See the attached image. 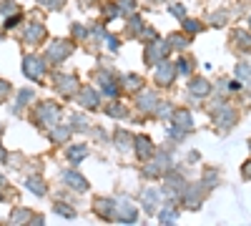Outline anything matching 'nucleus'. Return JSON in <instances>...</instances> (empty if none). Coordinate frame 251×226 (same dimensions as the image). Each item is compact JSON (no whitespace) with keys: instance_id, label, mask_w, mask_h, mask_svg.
Segmentation results:
<instances>
[{"instance_id":"nucleus-6","label":"nucleus","mask_w":251,"mask_h":226,"mask_svg":"<svg viewBox=\"0 0 251 226\" xmlns=\"http://www.w3.org/2000/svg\"><path fill=\"white\" fill-rule=\"evenodd\" d=\"M206 196H208V189L203 186V181H196V183L188 181L178 201L183 203V209H191V211H196V209H201V203L206 201Z\"/></svg>"},{"instance_id":"nucleus-41","label":"nucleus","mask_w":251,"mask_h":226,"mask_svg":"<svg viewBox=\"0 0 251 226\" xmlns=\"http://www.w3.org/2000/svg\"><path fill=\"white\" fill-rule=\"evenodd\" d=\"M53 211H55L58 216H63V219H75V214H78L73 206H68L66 201H55V203H53Z\"/></svg>"},{"instance_id":"nucleus-39","label":"nucleus","mask_w":251,"mask_h":226,"mask_svg":"<svg viewBox=\"0 0 251 226\" xmlns=\"http://www.w3.org/2000/svg\"><path fill=\"white\" fill-rule=\"evenodd\" d=\"M206 25L201 23V20H196V18H183L181 20V30H186L188 35H196V33H201Z\"/></svg>"},{"instance_id":"nucleus-44","label":"nucleus","mask_w":251,"mask_h":226,"mask_svg":"<svg viewBox=\"0 0 251 226\" xmlns=\"http://www.w3.org/2000/svg\"><path fill=\"white\" fill-rule=\"evenodd\" d=\"M116 3H118V8H121V15H126V18L133 15V13L138 10V3H136V0H116Z\"/></svg>"},{"instance_id":"nucleus-51","label":"nucleus","mask_w":251,"mask_h":226,"mask_svg":"<svg viewBox=\"0 0 251 226\" xmlns=\"http://www.w3.org/2000/svg\"><path fill=\"white\" fill-rule=\"evenodd\" d=\"M10 93H13V86L8 83V80H3V78H0V103H3V100H5Z\"/></svg>"},{"instance_id":"nucleus-52","label":"nucleus","mask_w":251,"mask_h":226,"mask_svg":"<svg viewBox=\"0 0 251 226\" xmlns=\"http://www.w3.org/2000/svg\"><path fill=\"white\" fill-rule=\"evenodd\" d=\"M241 176L246 178V181H251V158L244 163V166H241Z\"/></svg>"},{"instance_id":"nucleus-11","label":"nucleus","mask_w":251,"mask_h":226,"mask_svg":"<svg viewBox=\"0 0 251 226\" xmlns=\"http://www.w3.org/2000/svg\"><path fill=\"white\" fill-rule=\"evenodd\" d=\"M176 75H178V68H176V60H171V58H166L158 66H153V83L158 88H171Z\"/></svg>"},{"instance_id":"nucleus-28","label":"nucleus","mask_w":251,"mask_h":226,"mask_svg":"<svg viewBox=\"0 0 251 226\" xmlns=\"http://www.w3.org/2000/svg\"><path fill=\"white\" fill-rule=\"evenodd\" d=\"M35 98V91L33 88H20L18 93H15V103H13V113L15 116H20L25 108H30V100Z\"/></svg>"},{"instance_id":"nucleus-40","label":"nucleus","mask_w":251,"mask_h":226,"mask_svg":"<svg viewBox=\"0 0 251 226\" xmlns=\"http://www.w3.org/2000/svg\"><path fill=\"white\" fill-rule=\"evenodd\" d=\"M236 78L241 80L244 86H251V63H249V60L236 63Z\"/></svg>"},{"instance_id":"nucleus-2","label":"nucleus","mask_w":251,"mask_h":226,"mask_svg":"<svg viewBox=\"0 0 251 226\" xmlns=\"http://www.w3.org/2000/svg\"><path fill=\"white\" fill-rule=\"evenodd\" d=\"M60 116H63V108L60 103H55V100H38V103L33 106L30 111V118L38 128H53L55 123H60Z\"/></svg>"},{"instance_id":"nucleus-58","label":"nucleus","mask_w":251,"mask_h":226,"mask_svg":"<svg viewBox=\"0 0 251 226\" xmlns=\"http://www.w3.org/2000/svg\"><path fill=\"white\" fill-rule=\"evenodd\" d=\"M249 25H251V13H249Z\"/></svg>"},{"instance_id":"nucleus-48","label":"nucleus","mask_w":251,"mask_h":226,"mask_svg":"<svg viewBox=\"0 0 251 226\" xmlns=\"http://www.w3.org/2000/svg\"><path fill=\"white\" fill-rule=\"evenodd\" d=\"M158 38V33H156V28H151L149 23H146V28H143V33L138 35V40H141V43L146 46V43H151V40H156Z\"/></svg>"},{"instance_id":"nucleus-16","label":"nucleus","mask_w":251,"mask_h":226,"mask_svg":"<svg viewBox=\"0 0 251 226\" xmlns=\"http://www.w3.org/2000/svg\"><path fill=\"white\" fill-rule=\"evenodd\" d=\"M60 183H63L66 189L75 191V194H86V191H88V178L83 176V174H78L75 166H73V169H66V171L60 174Z\"/></svg>"},{"instance_id":"nucleus-50","label":"nucleus","mask_w":251,"mask_h":226,"mask_svg":"<svg viewBox=\"0 0 251 226\" xmlns=\"http://www.w3.org/2000/svg\"><path fill=\"white\" fill-rule=\"evenodd\" d=\"M169 13H171L174 18H178V20L186 18V8H183V3H169Z\"/></svg>"},{"instance_id":"nucleus-10","label":"nucleus","mask_w":251,"mask_h":226,"mask_svg":"<svg viewBox=\"0 0 251 226\" xmlns=\"http://www.w3.org/2000/svg\"><path fill=\"white\" fill-rule=\"evenodd\" d=\"M53 91L60 96V98H75V93L80 91V83L73 73H53Z\"/></svg>"},{"instance_id":"nucleus-7","label":"nucleus","mask_w":251,"mask_h":226,"mask_svg":"<svg viewBox=\"0 0 251 226\" xmlns=\"http://www.w3.org/2000/svg\"><path fill=\"white\" fill-rule=\"evenodd\" d=\"M48 60L40 55H23V75L33 83H43L48 75Z\"/></svg>"},{"instance_id":"nucleus-27","label":"nucleus","mask_w":251,"mask_h":226,"mask_svg":"<svg viewBox=\"0 0 251 226\" xmlns=\"http://www.w3.org/2000/svg\"><path fill=\"white\" fill-rule=\"evenodd\" d=\"M169 123H174V126H178V128H183L188 133L194 131V116H191V111H188V108H176Z\"/></svg>"},{"instance_id":"nucleus-14","label":"nucleus","mask_w":251,"mask_h":226,"mask_svg":"<svg viewBox=\"0 0 251 226\" xmlns=\"http://www.w3.org/2000/svg\"><path fill=\"white\" fill-rule=\"evenodd\" d=\"M161 199H163L161 189H156V186H146V189L141 191V196H138V203H141V209L149 214V216H156L158 209H161Z\"/></svg>"},{"instance_id":"nucleus-12","label":"nucleus","mask_w":251,"mask_h":226,"mask_svg":"<svg viewBox=\"0 0 251 226\" xmlns=\"http://www.w3.org/2000/svg\"><path fill=\"white\" fill-rule=\"evenodd\" d=\"M48 38V30L46 25L40 23V20H28V23L23 25V33H20V40H23L25 46L35 48V46H43Z\"/></svg>"},{"instance_id":"nucleus-45","label":"nucleus","mask_w":251,"mask_h":226,"mask_svg":"<svg viewBox=\"0 0 251 226\" xmlns=\"http://www.w3.org/2000/svg\"><path fill=\"white\" fill-rule=\"evenodd\" d=\"M103 46H106V50L116 53V50L121 48V38L113 35V33H106V35H103Z\"/></svg>"},{"instance_id":"nucleus-42","label":"nucleus","mask_w":251,"mask_h":226,"mask_svg":"<svg viewBox=\"0 0 251 226\" xmlns=\"http://www.w3.org/2000/svg\"><path fill=\"white\" fill-rule=\"evenodd\" d=\"M174 111H176V108L171 106V100H163V98H161V103H158V108H156L153 116H156V118H163V121H171Z\"/></svg>"},{"instance_id":"nucleus-9","label":"nucleus","mask_w":251,"mask_h":226,"mask_svg":"<svg viewBox=\"0 0 251 226\" xmlns=\"http://www.w3.org/2000/svg\"><path fill=\"white\" fill-rule=\"evenodd\" d=\"M186 176L181 174V169H171L169 174L163 176V186H161V194L166 196V199H181V194H183V189H186Z\"/></svg>"},{"instance_id":"nucleus-37","label":"nucleus","mask_w":251,"mask_h":226,"mask_svg":"<svg viewBox=\"0 0 251 226\" xmlns=\"http://www.w3.org/2000/svg\"><path fill=\"white\" fill-rule=\"evenodd\" d=\"M88 33H91V28H86L83 23H71V40H73V43H83V40H88Z\"/></svg>"},{"instance_id":"nucleus-36","label":"nucleus","mask_w":251,"mask_h":226,"mask_svg":"<svg viewBox=\"0 0 251 226\" xmlns=\"http://www.w3.org/2000/svg\"><path fill=\"white\" fill-rule=\"evenodd\" d=\"M208 23H211L214 28H224L226 23H231V13L228 10H214L211 15H208Z\"/></svg>"},{"instance_id":"nucleus-57","label":"nucleus","mask_w":251,"mask_h":226,"mask_svg":"<svg viewBox=\"0 0 251 226\" xmlns=\"http://www.w3.org/2000/svg\"><path fill=\"white\" fill-rule=\"evenodd\" d=\"M151 3H163V0H151Z\"/></svg>"},{"instance_id":"nucleus-55","label":"nucleus","mask_w":251,"mask_h":226,"mask_svg":"<svg viewBox=\"0 0 251 226\" xmlns=\"http://www.w3.org/2000/svg\"><path fill=\"white\" fill-rule=\"evenodd\" d=\"M0 186H5V176L3 174H0Z\"/></svg>"},{"instance_id":"nucleus-8","label":"nucleus","mask_w":251,"mask_h":226,"mask_svg":"<svg viewBox=\"0 0 251 226\" xmlns=\"http://www.w3.org/2000/svg\"><path fill=\"white\" fill-rule=\"evenodd\" d=\"M158 103H161V96H158L156 91H151L149 86L141 88L138 93H133V108H136L143 118H146V116H153L156 108H158Z\"/></svg>"},{"instance_id":"nucleus-26","label":"nucleus","mask_w":251,"mask_h":226,"mask_svg":"<svg viewBox=\"0 0 251 226\" xmlns=\"http://www.w3.org/2000/svg\"><path fill=\"white\" fill-rule=\"evenodd\" d=\"M118 83H121V88L126 91V93H138L141 88H146V80L138 75V73H123V75H118Z\"/></svg>"},{"instance_id":"nucleus-43","label":"nucleus","mask_w":251,"mask_h":226,"mask_svg":"<svg viewBox=\"0 0 251 226\" xmlns=\"http://www.w3.org/2000/svg\"><path fill=\"white\" fill-rule=\"evenodd\" d=\"M13 13H20V5L15 3V0H0V15L8 18Z\"/></svg>"},{"instance_id":"nucleus-13","label":"nucleus","mask_w":251,"mask_h":226,"mask_svg":"<svg viewBox=\"0 0 251 226\" xmlns=\"http://www.w3.org/2000/svg\"><path fill=\"white\" fill-rule=\"evenodd\" d=\"M116 221L118 224H136L138 221V206L133 199H128V196L116 199Z\"/></svg>"},{"instance_id":"nucleus-31","label":"nucleus","mask_w":251,"mask_h":226,"mask_svg":"<svg viewBox=\"0 0 251 226\" xmlns=\"http://www.w3.org/2000/svg\"><path fill=\"white\" fill-rule=\"evenodd\" d=\"M143 28H146L143 18L133 13V15H128V23H126V30H123V35H126V38H136V40H138V35L143 33Z\"/></svg>"},{"instance_id":"nucleus-15","label":"nucleus","mask_w":251,"mask_h":226,"mask_svg":"<svg viewBox=\"0 0 251 226\" xmlns=\"http://www.w3.org/2000/svg\"><path fill=\"white\" fill-rule=\"evenodd\" d=\"M100 91L96 88V86H91V83H86V86H80V91L75 93V100L80 103V108H86V111H98L100 108Z\"/></svg>"},{"instance_id":"nucleus-23","label":"nucleus","mask_w":251,"mask_h":226,"mask_svg":"<svg viewBox=\"0 0 251 226\" xmlns=\"http://www.w3.org/2000/svg\"><path fill=\"white\" fill-rule=\"evenodd\" d=\"M178 214H181V209H178V203H176V199H166L163 203H161V209H158V221L161 224H174V221H178Z\"/></svg>"},{"instance_id":"nucleus-35","label":"nucleus","mask_w":251,"mask_h":226,"mask_svg":"<svg viewBox=\"0 0 251 226\" xmlns=\"http://www.w3.org/2000/svg\"><path fill=\"white\" fill-rule=\"evenodd\" d=\"M201 181H203V186H206V189H216L219 183H221V171H219V169H211V166H206Z\"/></svg>"},{"instance_id":"nucleus-38","label":"nucleus","mask_w":251,"mask_h":226,"mask_svg":"<svg viewBox=\"0 0 251 226\" xmlns=\"http://www.w3.org/2000/svg\"><path fill=\"white\" fill-rule=\"evenodd\" d=\"M100 13H103V23H106V20H113V18L121 15V8H118L116 0H106V3L100 5Z\"/></svg>"},{"instance_id":"nucleus-4","label":"nucleus","mask_w":251,"mask_h":226,"mask_svg":"<svg viewBox=\"0 0 251 226\" xmlns=\"http://www.w3.org/2000/svg\"><path fill=\"white\" fill-rule=\"evenodd\" d=\"M171 43L169 40H161V38H156V40H151V43H146L143 46V63L149 66V68H153V66H158L161 60H166L171 55Z\"/></svg>"},{"instance_id":"nucleus-3","label":"nucleus","mask_w":251,"mask_h":226,"mask_svg":"<svg viewBox=\"0 0 251 226\" xmlns=\"http://www.w3.org/2000/svg\"><path fill=\"white\" fill-rule=\"evenodd\" d=\"M174 169V158L169 153V149H156V153L143 163V178H163L166 174H169Z\"/></svg>"},{"instance_id":"nucleus-34","label":"nucleus","mask_w":251,"mask_h":226,"mask_svg":"<svg viewBox=\"0 0 251 226\" xmlns=\"http://www.w3.org/2000/svg\"><path fill=\"white\" fill-rule=\"evenodd\" d=\"M71 128H73V133H91L93 126H88V116L86 113H73L71 116Z\"/></svg>"},{"instance_id":"nucleus-32","label":"nucleus","mask_w":251,"mask_h":226,"mask_svg":"<svg viewBox=\"0 0 251 226\" xmlns=\"http://www.w3.org/2000/svg\"><path fill=\"white\" fill-rule=\"evenodd\" d=\"M103 113L111 116V118H131V108L126 106V103H121L118 98H113V103L103 106Z\"/></svg>"},{"instance_id":"nucleus-18","label":"nucleus","mask_w":251,"mask_h":226,"mask_svg":"<svg viewBox=\"0 0 251 226\" xmlns=\"http://www.w3.org/2000/svg\"><path fill=\"white\" fill-rule=\"evenodd\" d=\"M188 93L194 98H208L214 96V83L203 75H188Z\"/></svg>"},{"instance_id":"nucleus-54","label":"nucleus","mask_w":251,"mask_h":226,"mask_svg":"<svg viewBox=\"0 0 251 226\" xmlns=\"http://www.w3.org/2000/svg\"><path fill=\"white\" fill-rule=\"evenodd\" d=\"M83 3V8H88V3H98V0H80Z\"/></svg>"},{"instance_id":"nucleus-33","label":"nucleus","mask_w":251,"mask_h":226,"mask_svg":"<svg viewBox=\"0 0 251 226\" xmlns=\"http://www.w3.org/2000/svg\"><path fill=\"white\" fill-rule=\"evenodd\" d=\"M176 68H178V75H194L196 71V58L194 55H188V53H181L178 60H176Z\"/></svg>"},{"instance_id":"nucleus-21","label":"nucleus","mask_w":251,"mask_h":226,"mask_svg":"<svg viewBox=\"0 0 251 226\" xmlns=\"http://www.w3.org/2000/svg\"><path fill=\"white\" fill-rule=\"evenodd\" d=\"M91 156V146L88 143H68L66 146V158L71 166H78V163H83Z\"/></svg>"},{"instance_id":"nucleus-46","label":"nucleus","mask_w":251,"mask_h":226,"mask_svg":"<svg viewBox=\"0 0 251 226\" xmlns=\"http://www.w3.org/2000/svg\"><path fill=\"white\" fill-rule=\"evenodd\" d=\"M166 133H169V138H171L174 143H178V141H183V138L188 136V131H183V128H178V126H174V123H171V126H169V128H166Z\"/></svg>"},{"instance_id":"nucleus-25","label":"nucleus","mask_w":251,"mask_h":226,"mask_svg":"<svg viewBox=\"0 0 251 226\" xmlns=\"http://www.w3.org/2000/svg\"><path fill=\"white\" fill-rule=\"evenodd\" d=\"M8 221L10 224H43V216L40 214H33L30 209H25V206H18V209H13L10 211V216H8Z\"/></svg>"},{"instance_id":"nucleus-22","label":"nucleus","mask_w":251,"mask_h":226,"mask_svg":"<svg viewBox=\"0 0 251 226\" xmlns=\"http://www.w3.org/2000/svg\"><path fill=\"white\" fill-rule=\"evenodd\" d=\"M111 143L116 146L118 153H131L133 151V133L126 131V128H116L111 136Z\"/></svg>"},{"instance_id":"nucleus-56","label":"nucleus","mask_w":251,"mask_h":226,"mask_svg":"<svg viewBox=\"0 0 251 226\" xmlns=\"http://www.w3.org/2000/svg\"><path fill=\"white\" fill-rule=\"evenodd\" d=\"M3 131H5V126H3V123H0V136H3Z\"/></svg>"},{"instance_id":"nucleus-53","label":"nucleus","mask_w":251,"mask_h":226,"mask_svg":"<svg viewBox=\"0 0 251 226\" xmlns=\"http://www.w3.org/2000/svg\"><path fill=\"white\" fill-rule=\"evenodd\" d=\"M8 156H10V153L3 149V143H0V163H8Z\"/></svg>"},{"instance_id":"nucleus-30","label":"nucleus","mask_w":251,"mask_h":226,"mask_svg":"<svg viewBox=\"0 0 251 226\" xmlns=\"http://www.w3.org/2000/svg\"><path fill=\"white\" fill-rule=\"evenodd\" d=\"M25 189L30 194H35V196H46L48 194V183H46V178L40 176V174H30L25 178Z\"/></svg>"},{"instance_id":"nucleus-5","label":"nucleus","mask_w":251,"mask_h":226,"mask_svg":"<svg viewBox=\"0 0 251 226\" xmlns=\"http://www.w3.org/2000/svg\"><path fill=\"white\" fill-rule=\"evenodd\" d=\"M73 40H60V38H55V40H50L48 43V48H46V60H48V66H60V63H66V60L71 58V53H73Z\"/></svg>"},{"instance_id":"nucleus-19","label":"nucleus","mask_w":251,"mask_h":226,"mask_svg":"<svg viewBox=\"0 0 251 226\" xmlns=\"http://www.w3.org/2000/svg\"><path fill=\"white\" fill-rule=\"evenodd\" d=\"M93 214H96L100 221H116V199L98 196V199L93 201Z\"/></svg>"},{"instance_id":"nucleus-49","label":"nucleus","mask_w":251,"mask_h":226,"mask_svg":"<svg viewBox=\"0 0 251 226\" xmlns=\"http://www.w3.org/2000/svg\"><path fill=\"white\" fill-rule=\"evenodd\" d=\"M38 3L43 5L46 10H63V8H66V3H68V0H38Z\"/></svg>"},{"instance_id":"nucleus-20","label":"nucleus","mask_w":251,"mask_h":226,"mask_svg":"<svg viewBox=\"0 0 251 226\" xmlns=\"http://www.w3.org/2000/svg\"><path fill=\"white\" fill-rule=\"evenodd\" d=\"M228 43H231V48L236 53H251V33L249 30H241V28H234L231 33H228Z\"/></svg>"},{"instance_id":"nucleus-59","label":"nucleus","mask_w":251,"mask_h":226,"mask_svg":"<svg viewBox=\"0 0 251 226\" xmlns=\"http://www.w3.org/2000/svg\"><path fill=\"white\" fill-rule=\"evenodd\" d=\"M249 149H251V138H249Z\"/></svg>"},{"instance_id":"nucleus-47","label":"nucleus","mask_w":251,"mask_h":226,"mask_svg":"<svg viewBox=\"0 0 251 226\" xmlns=\"http://www.w3.org/2000/svg\"><path fill=\"white\" fill-rule=\"evenodd\" d=\"M20 23H23V13H13V15H8V18L3 20V28H5V30H13V28H18Z\"/></svg>"},{"instance_id":"nucleus-29","label":"nucleus","mask_w":251,"mask_h":226,"mask_svg":"<svg viewBox=\"0 0 251 226\" xmlns=\"http://www.w3.org/2000/svg\"><path fill=\"white\" fill-rule=\"evenodd\" d=\"M191 38H194V35H188L186 30H176V33H171L166 40L171 43V48H174V50L186 53V50H188V46H191Z\"/></svg>"},{"instance_id":"nucleus-24","label":"nucleus","mask_w":251,"mask_h":226,"mask_svg":"<svg viewBox=\"0 0 251 226\" xmlns=\"http://www.w3.org/2000/svg\"><path fill=\"white\" fill-rule=\"evenodd\" d=\"M71 136H73L71 123H55L53 128H48V138L55 143V146H66V143L71 141Z\"/></svg>"},{"instance_id":"nucleus-17","label":"nucleus","mask_w":251,"mask_h":226,"mask_svg":"<svg viewBox=\"0 0 251 226\" xmlns=\"http://www.w3.org/2000/svg\"><path fill=\"white\" fill-rule=\"evenodd\" d=\"M133 153L141 163H146L153 153H156V146H153V141L151 136H146V133H136L133 136Z\"/></svg>"},{"instance_id":"nucleus-1","label":"nucleus","mask_w":251,"mask_h":226,"mask_svg":"<svg viewBox=\"0 0 251 226\" xmlns=\"http://www.w3.org/2000/svg\"><path fill=\"white\" fill-rule=\"evenodd\" d=\"M208 116H211V121L216 123V128L219 131H228V128H234L241 113L228 103L226 98H214L211 100V106H208Z\"/></svg>"}]
</instances>
